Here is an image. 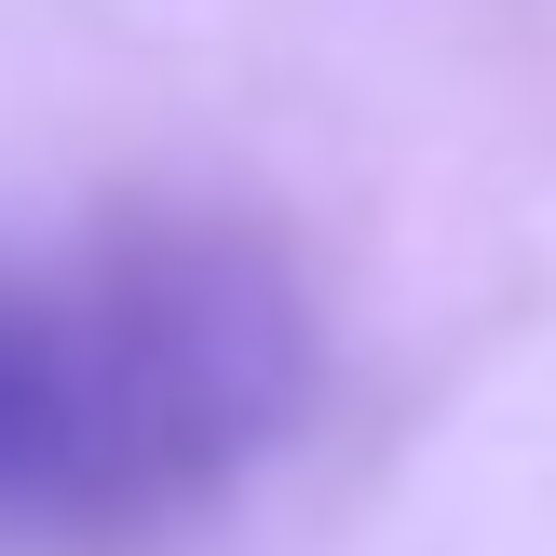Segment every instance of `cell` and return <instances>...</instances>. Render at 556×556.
Returning a JSON list of instances; mask_svg holds the SVG:
<instances>
[{
    "mask_svg": "<svg viewBox=\"0 0 556 556\" xmlns=\"http://www.w3.org/2000/svg\"><path fill=\"white\" fill-rule=\"evenodd\" d=\"M313 407L286 258L204 217L0 258V543H136L204 516Z\"/></svg>",
    "mask_w": 556,
    "mask_h": 556,
    "instance_id": "6da1fadb",
    "label": "cell"
}]
</instances>
